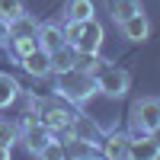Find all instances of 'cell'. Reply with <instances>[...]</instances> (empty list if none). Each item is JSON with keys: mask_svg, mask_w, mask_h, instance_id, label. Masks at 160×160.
<instances>
[{"mask_svg": "<svg viewBox=\"0 0 160 160\" xmlns=\"http://www.w3.org/2000/svg\"><path fill=\"white\" fill-rule=\"evenodd\" d=\"M93 74L90 71H80V68H68L58 74V93L64 99H74V102H83L87 96H93Z\"/></svg>", "mask_w": 160, "mask_h": 160, "instance_id": "1", "label": "cell"}, {"mask_svg": "<svg viewBox=\"0 0 160 160\" xmlns=\"http://www.w3.org/2000/svg\"><path fill=\"white\" fill-rule=\"evenodd\" d=\"M93 83H96L99 93H106V96H125V90H128V71L122 68H115V64H99L96 71H93Z\"/></svg>", "mask_w": 160, "mask_h": 160, "instance_id": "2", "label": "cell"}, {"mask_svg": "<svg viewBox=\"0 0 160 160\" xmlns=\"http://www.w3.org/2000/svg\"><path fill=\"white\" fill-rule=\"evenodd\" d=\"M77 51H99V45H102V26H99V19H83L80 22V32H77V38L71 42Z\"/></svg>", "mask_w": 160, "mask_h": 160, "instance_id": "3", "label": "cell"}, {"mask_svg": "<svg viewBox=\"0 0 160 160\" xmlns=\"http://www.w3.org/2000/svg\"><path fill=\"white\" fill-rule=\"evenodd\" d=\"M135 125L141 131H154L160 125V99H141V102H135Z\"/></svg>", "mask_w": 160, "mask_h": 160, "instance_id": "4", "label": "cell"}, {"mask_svg": "<svg viewBox=\"0 0 160 160\" xmlns=\"http://www.w3.org/2000/svg\"><path fill=\"white\" fill-rule=\"evenodd\" d=\"M42 109V125H48V128H71V122H74V112H68L61 102H42L38 106Z\"/></svg>", "mask_w": 160, "mask_h": 160, "instance_id": "5", "label": "cell"}, {"mask_svg": "<svg viewBox=\"0 0 160 160\" xmlns=\"http://www.w3.org/2000/svg\"><path fill=\"white\" fill-rule=\"evenodd\" d=\"M122 32H125V38H131V42H144L148 32H151V22H148V16L138 10V13H131L128 19H122Z\"/></svg>", "mask_w": 160, "mask_h": 160, "instance_id": "6", "label": "cell"}, {"mask_svg": "<svg viewBox=\"0 0 160 160\" xmlns=\"http://www.w3.org/2000/svg\"><path fill=\"white\" fill-rule=\"evenodd\" d=\"M19 61H22V68L29 71L32 77H45L51 71V61H48V51L45 48H35V51H29V55H22Z\"/></svg>", "mask_w": 160, "mask_h": 160, "instance_id": "7", "label": "cell"}, {"mask_svg": "<svg viewBox=\"0 0 160 160\" xmlns=\"http://www.w3.org/2000/svg\"><path fill=\"white\" fill-rule=\"evenodd\" d=\"M51 141V128L42 125V122H29V128H26V148H29L32 154H42V148Z\"/></svg>", "mask_w": 160, "mask_h": 160, "instance_id": "8", "label": "cell"}, {"mask_svg": "<svg viewBox=\"0 0 160 160\" xmlns=\"http://www.w3.org/2000/svg\"><path fill=\"white\" fill-rule=\"evenodd\" d=\"M128 157H160V144L151 138V131H144V138H131Z\"/></svg>", "mask_w": 160, "mask_h": 160, "instance_id": "9", "label": "cell"}, {"mask_svg": "<svg viewBox=\"0 0 160 160\" xmlns=\"http://www.w3.org/2000/svg\"><path fill=\"white\" fill-rule=\"evenodd\" d=\"M64 32L61 29H55V26H45V29H38V48H45V51H58V48H64Z\"/></svg>", "mask_w": 160, "mask_h": 160, "instance_id": "10", "label": "cell"}, {"mask_svg": "<svg viewBox=\"0 0 160 160\" xmlns=\"http://www.w3.org/2000/svg\"><path fill=\"white\" fill-rule=\"evenodd\" d=\"M128 148H131L128 135H109L102 141V154L106 157H128Z\"/></svg>", "mask_w": 160, "mask_h": 160, "instance_id": "11", "label": "cell"}, {"mask_svg": "<svg viewBox=\"0 0 160 160\" xmlns=\"http://www.w3.org/2000/svg\"><path fill=\"white\" fill-rule=\"evenodd\" d=\"M19 93V83L13 80L10 74H0V106H10Z\"/></svg>", "mask_w": 160, "mask_h": 160, "instance_id": "12", "label": "cell"}, {"mask_svg": "<svg viewBox=\"0 0 160 160\" xmlns=\"http://www.w3.org/2000/svg\"><path fill=\"white\" fill-rule=\"evenodd\" d=\"M48 61H51V71H68V68H74V55L68 48H58V51H48Z\"/></svg>", "mask_w": 160, "mask_h": 160, "instance_id": "13", "label": "cell"}, {"mask_svg": "<svg viewBox=\"0 0 160 160\" xmlns=\"http://www.w3.org/2000/svg\"><path fill=\"white\" fill-rule=\"evenodd\" d=\"M141 10V3L138 0H112V16L122 22V19H128L131 13H138Z\"/></svg>", "mask_w": 160, "mask_h": 160, "instance_id": "14", "label": "cell"}, {"mask_svg": "<svg viewBox=\"0 0 160 160\" xmlns=\"http://www.w3.org/2000/svg\"><path fill=\"white\" fill-rule=\"evenodd\" d=\"M71 19H77V22H83V19H90L93 16V0H71Z\"/></svg>", "mask_w": 160, "mask_h": 160, "instance_id": "15", "label": "cell"}, {"mask_svg": "<svg viewBox=\"0 0 160 160\" xmlns=\"http://www.w3.org/2000/svg\"><path fill=\"white\" fill-rule=\"evenodd\" d=\"M38 48V35H16L13 38V51L22 58V55H29V51Z\"/></svg>", "mask_w": 160, "mask_h": 160, "instance_id": "16", "label": "cell"}, {"mask_svg": "<svg viewBox=\"0 0 160 160\" xmlns=\"http://www.w3.org/2000/svg\"><path fill=\"white\" fill-rule=\"evenodd\" d=\"M0 16H3V19L22 16V3H19V0H0Z\"/></svg>", "mask_w": 160, "mask_h": 160, "instance_id": "17", "label": "cell"}, {"mask_svg": "<svg viewBox=\"0 0 160 160\" xmlns=\"http://www.w3.org/2000/svg\"><path fill=\"white\" fill-rule=\"evenodd\" d=\"M13 138H16V128L13 125H0V144H3V148H10Z\"/></svg>", "mask_w": 160, "mask_h": 160, "instance_id": "18", "label": "cell"}, {"mask_svg": "<svg viewBox=\"0 0 160 160\" xmlns=\"http://www.w3.org/2000/svg\"><path fill=\"white\" fill-rule=\"evenodd\" d=\"M7 38H10V19L0 16V42H7Z\"/></svg>", "mask_w": 160, "mask_h": 160, "instance_id": "19", "label": "cell"}, {"mask_svg": "<svg viewBox=\"0 0 160 160\" xmlns=\"http://www.w3.org/2000/svg\"><path fill=\"white\" fill-rule=\"evenodd\" d=\"M10 157V148H3V144H0V160H7Z\"/></svg>", "mask_w": 160, "mask_h": 160, "instance_id": "20", "label": "cell"}, {"mask_svg": "<svg viewBox=\"0 0 160 160\" xmlns=\"http://www.w3.org/2000/svg\"><path fill=\"white\" fill-rule=\"evenodd\" d=\"M0 125H3V122H0Z\"/></svg>", "mask_w": 160, "mask_h": 160, "instance_id": "21", "label": "cell"}]
</instances>
